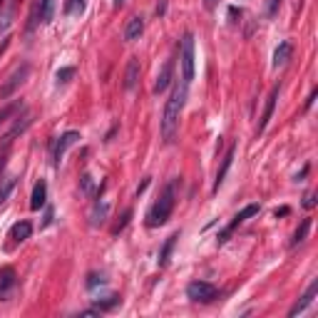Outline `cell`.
<instances>
[{
	"instance_id": "d6986e66",
	"label": "cell",
	"mask_w": 318,
	"mask_h": 318,
	"mask_svg": "<svg viewBox=\"0 0 318 318\" xmlns=\"http://www.w3.org/2000/svg\"><path fill=\"white\" fill-rule=\"evenodd\" d=\"M30 234H33V224L30 221H17L10 229V239H15V241H25V239H30Z\"/></svg>"
},
{
	"instance_id": "8992f818",
	"label": "cell",
	"mask_w": 318,
	"mask_h": 318,
	"mask_svg": "<svg viewBox=\"0 0 318 318\" xmlns=\"http://www.w3.org/2000/svg\"><path fill=\"white\" fill-rule=\"evenodd\" d=\"M259 211H261V206H259L256 201H253V204H246V206H244V209L239 211V214L234 217V221H231V224H229V226H226V229L221 231V234H219V244H224V241L229 239V234H231V231H234V229H236L239 224H244V221H249L251 217H256V214H259Z\"/></svg>"
},
{
	"instance_id": "ffe728a7",
	"label": "cell",
	"mask_w": 318,
	"mask_h": 318,
	"mask_svg": "<svg viewBox=\"0 0 318 318\" xmlns=\"http://www.w3.org/2000/svg\"><path fill=\"white\" fill-rule=\"evenodd\" d=\"M122 303V299L117 293H110V296H104V299H95V308L102 313V311H110V308H117Z\"/></svg>"
},
{
	"instance_id": "74e56055",
	"label": "cell",
	"mask_w": 318,
	"mask_h": 318,
	"mask_svg": "<svg viewBox=\"0 0 318 318\" xmlns=\"http://www.w3.org/2000/svg\"><path fill=\"white\" fill-rule=\"evenodd\" d=\"M306 174H308V164H306V167L301 169V174H299V177H296V182H303V177H306Z\"/></svg>"
},
{
	"instance_id": "5b68a950",
	"label": "cell",
	"mask_w": 318,
	"mask_h": 318,
	"mask_svg": "<svg viewBox=\"0 0 318 318\" xmlns=\"http://www.w3.org/2000/svg\"><path fill=\"white\" fill-rule=\"evenodd\" d=\"M219 288L209 281H192L186 286V299H192L194 303H211L217 301Z\"/></svg>"
},
{
	"instance_id": "484cf974",
	"label": "cell",
	"mask_w": 318,
	"mask_h": 318,
	"mask_svg": "<svg viewBox=\"0 0 318 318\" xmlns=\"http://www.w3.org/2000/svg\"><path fill=\"white\" fill-rule=\"evenodd\" d=\"M17 110H23V102H20V100H15V102H10V104H5V107L3 110H0V124H3L8 117H13Z\"/></svg>"
},
{
	"instance_id": "60d3db41",
	"label": "cell",
	"mask_w": 318,
	"mask_h": 318,
	"mask_svg": "<svg viewBox=\"0 0 318 318\" xmlns=\"http://www.w3.org/2000/svg\"><path fill=\"white\" fill-rule=\"evenodd\" d=\"M5 3H8V0H0V10H3V5H5Z\"/></svg>"
},
{
	"instance_id": "9c48e42d",
	"label": "cell",
	"mask_w": 318,
	"mask_h": 318,
	"mask_svg": "<svg viewBox=\"0 0 318 318\" xmlns=\"http://www.w3.org/2000/svg\"><path fill=\"white\" fill-rule=\"evenodd\" d=\"M17 284V273L13 266H5V268H0V301H8V296L13 293Z\"/></svg>"
},
{
	"instance_id": "52a82bcc",
	"label": "cell",
	"mask_w": 318,
	"mask_h": 318,
	"mask_svg": "<svg viewBox=\"0 0 318 318\" xmlns=\"http://www.w3.org/2000/svg\"><path fill=\"white\" fill-rule=\"evenodd\" d=\"M77 139H80V132L70 130V132H65V134H62V137L55 142V147H52V164H55V167H60L62 157H65V152L70 150V147H72Z\"/></svg>"
},
{
	"instance_id": "ba28073f",
	"label": "cell",
	"mask_w": 318,
	"mask_h": 318,
	"mask_svg": "<svg viewBox=\"0 0 318 318\" xmlns=\"http://www.w3.org/2000/svg\"><path fill=\"white\" fill-rule=\"evenodd\" d=\"M279 92H281V84H273L271 95L266 97V107H264V115L259 119V127H256V134H264V130L268 127L271 117H273V110H276V100H279Z\"/></svg>"
},
{
	"instance_id": "30bf717a",
	"label": "cell",
	"mask_w": 318,
	"mask_h": 318,
	"mask_svg": "<svg viewBox=\"0 0 318 318\" xmlns=\"http://www.w3.org/2000/svg\"><path fill=\"white\" fill-rule=\"evenodd\" d=\"M172 77H174V60H167L159 75H157V82H154V95H162L167 92V87L172 84Z\"/></svg>"
},
{
	"instance_id": "f35d334b",
	"label": "cell",
	"mask_w": 318,
	"mask_h": 318,
	"mask_svg": "<svg viewBox=\"0 0 318 318\" xmlns=\"http://www.w3.org/2000/svg\"><path fill=\"white\" fill-rule=\"evenodd\" d=\"M288 211H291L288 206H281V209H276V217H286V214H288Z\"/></svg>"
},
{
	"instance_id": "d4e9b609",
	"label": "cell",
	"mask_w": 318,
	"mask_h": 318,
	"mask_svg": "<svg viewBox=\"0 0 318 318\" xmlns=\"http://www.w3.org/2000/svg\"><path fill=\"white\" fill-rule=\"evenodd\" d=\"M130 219H132V209H124V211H122V217H119V221L112 226V236H119L122 231H124V226L130 224Z\"/></svg>"
},
{
	"instance_id": "7a4b0ae2",
	"label": "cell",
	"mask_w": 318,
	"mask_h": 318,
	"mask_svg": "<svg viewBox=\"0 0 318 318\" xmlns=\"http://www.w3.org/2000/svg\"><path fill=\"white\" fill-rule=\"evenodd\" d=\"M174 204H177V182H169L164 184L159 199L152 204V209L147 211V226L150 229H157V226H164L169 221V217H172L174 211Z\"/></svg>"
},
{
	"instance_id": "e0dca14e",
	"label": "cell",
	"mask_w": 318,
	"mask_h": 318,
	"mask_svg": "<svg viewBox=\"0 0 318 318\" xmlns=\"http://www.w3.org/2000/svg\"><path fill=\"white\" fill-rule=\"evenodd\" d=\"M291 55H293V45L288 40H284V42H279V48L273 50V67H284L286 62L291 60Z\"/></svg>"
},
{
	"instance_id": "f1b7e54d",
	"label": "cell",
	"mask_w": 318,
	"mask_h": 318,
	"mask_svg": "<svg viewBox=\"0 0 318 318\" xmlns=\"http://www.w3.org/2000/svg\"><path fill=\"white\" fill-rule=\"evenodd\" d=\"M104 281H107V279H104V276H102V273H90V276H87V288L92 291V288H97V286H102Z\"/></svg>"
},
{
	"instance_id": "836d02e7",
	"label": "cell",
	"mask_w": 318,
	"mask_h": 318,
	"mask_svg": "<svg viewBox=\"0 0 318 318\" xmlns=\"http://www.w3.org/2000/svg\"><path fill=\"white\" fill-rule=\"evenodd\" d=\"M8 164V152H0V177H3V169Z\"/></svg>"
},
{
	"instance_id": "4fadbf2b",
	"label": "cell",
	"mask_w": 318,
	"mask_h": 318,
	"mask_svg": "<svg viewBox=\"0 0 318 318\" xmlns=\"http://www.w3.org/2000/svg\"><path fill=\"white\" fill-rule=\"evenodd\" d=\"M144 33V17L142 15H132L130 20H127V25H124V40L127 42H134L139 40Z\"/></svg>"
},
{
	"instance_id": "2e32d148",
	"label": "cell",
	"mask_w": 318,
	"mask_h": 318,
	"mask_svg": "<svg viewBox=\"0 0 318 318\" xmlns=\"http://www.w3.org/2000/svg\"><path fill=\"white\" fill-rule=\"evenodd\" d=\"M139 82V60L137 57H130L127 62V70H124V90H134Z\"/></svg>"
},
{
	"instance_id": "603a6c76",
	"label": "cell",
	"mask_w": 318,
	"mask_h": 318,
	"mask_svg": "<svg viewBox=\"0 0 318 318\" xmlns=\"http://www.w3.org/2000/svg\"><path fill=\"white\" fill-rule=\"evenodd\" d=\"M84 5H87V0H67L65 8H62V13H65V15H82Z\"/></svg>"
},
{
	"instance_id": "44dd1931",
	"label": "cell",
	"mask_w": 318,
	"mask_h": 318,
	"mask_svg": "<svg viewBox=\"0 0 318 318\" xmlns=\"http://www.w3.org/2000/svg\"><path fill=\"white\" fill-rule=\"evenodd\" d=\"M17 184V177H3L0 179V206H3L8 201V197L13 194V189Z\"/></svg>"
},
{
	"instance_id": "9a60e30c",
	"label": "cell",
	"mask_w": 318,
	"mask_h": 318,
	"mask_svg": "<svg viewBox=\"0 0 318 318\" xmlns=\"http://www.w3.org/2000/svg\"><path fill=\"white\" fill-rule=\"evenodd\" d=\"M48 201V182L40 179L35 186H33V194H30V209L33 211H40L42 206H45Z\"/></svg>"
},
{
	"instance_id": "4316f807",
	"label": "cell",
	"mask_w": 318,
	"mask_h": 318,
	"mask_svg": "<svg viewBox=\"0 0 318 318\" xmlns=\"http://www.w3.org/2000/svg\"><path fill=\"white\" fill-rule=\"evenodd\" d=\"M75 72H77V70H75L72 65H67V67H60V70H57V75H55L57 84H65V82H70V80L75 77Z\"/></svg>"
},
{
	"instance_id": "7402d4cb",
	"label": "cell",
	"mask_w": 318,
	"mask_h": 318,
	"mask_svg": "<svg viewBox=\"0 0 318 318\" xmlns=\"http://www.w3.org/2000/svg\"><path fill=\"white\" fill-rule=\"evenodd\" d=\"M55 13V0H40V23H50Z\"/></svg>"
},
{
	"instance_id": "ab89813d",
	"label": "cell",
	"mask_w": 318,
	"mask_h": 318,
	"mask_svg": "<svg viewBox=\"0 0 318 318\" xmlns=\"http://www.w3.org/2000/svg\"><path fill=\"white\" fill-rule=\"evenodd\" d=\"M124 5V0H115V8H122Z\"/></svg>"
},
{
	"instance_id": "8fae6325",
	"label": "cell",
	"mask_w": 318,
	"mask_h": 318,
	"mask_svg": "<svg viewBox=\"0 0 318 318\" xmlns=\"http://www.w3.org/2000/svg\"><path fill=\"white\" fill-rule=\"evenodd\" d=\"M234 157H236V144H231L229 150L224 152V157H221V167H219L217 179H214V192H219V186L224 184V179H226V174H229V169H231V162H234Z\"/></svg>"
},
{
	"instance_id": "d590c367",
	"label": "cell",
	"mask_w": 318,
	"mask_h": 318,
	"mask_svg": "<svg viewBox=\"0 0 318 318\" xmlns=\"http://www.w3.org/2000/svg\"><path fill=\"white\" fill-rule=\"evenodd\" d=\"M164 13H167V0H159V3H157V15L162 17Z\"/></svg>"
},
{
	"instance_id": "5bb4252c",
	"label": "cell",
	"mask_w": 318,
	"mask_h": 318,
	"mask_svg": "<svg viewBox=\"0 0 318 318\" xmlns=\"http://www.w3.org/2000/svg\"><path fill=\"white\" fill-rule=\"evenodd\" d=\"M316 293H318V279H313V281H311V286H308V288H306V293L301 296V301H299V303H296V306L288 311V316H299V313H303V311L313 303Z\"/></svg>"
},
{
	"instance_id": "6da1fadb",
	"label": "cell",
	"mask_w": 318,
	"mask_h": 318,
	"mask_svg": "<svg viewBox=\"0 0 318 318\" xmlns=\"http://www.w3.org/2000/svg\"><path fill=\"white\" fill-rule=\"evenodd\" d=\"M186 87L189 82H177L172 95H169L167 104H164V112H162V122H159V132H162V139L164 144H172L177 132H179V117H182V110H184V102H186Z\"/></svg>"
},
{
	"instance_id": "d6a6232c",
	"label": "cell",
	"mask_w": 318,
	"mask_h": 318,
	"mask_svg": "<svg viewBox=\"0 0 318 318\" xmlns=\"http://www.w3.org/2000/svg\"><path fill=\"white\" fill-rule=\"evenodd\" d=\"M229 17H231V23H236V17H241V10L239 8H229Z\"/></svg>"
},
{
	"instance_id": "8d00e7d4",
	"label": "cell",
	"mask_w": 318,
	"mask_h": 318,
	"mask_svg": "<svg viewBox=\"0 0 318 318\" xmlns=\"http://www.w3.org/2000/svg\"><path fill=\"white\" fill-rule=\"evenodd\" d=\"M217 5H219V0H204V8L206 10H214Z\"/></svg>"
},
{
	"instance_id": "83f0119b",
	"label": "cell",
	"mask_w": 318,
	"mask_h": 318,
	"mask_svg": "<svg viewBox=\"0 0 318 318\" xmlns=\"http://www.w3.org/2000/svg\"><path fill=\"white\" fill-rule=\"evenodd\" d=\"M80 189H82L87 197H95V186H92V177H90V174H82V177H80Z\"/></svg>"
},
{
	"instance_id": "1f68e13d",
	"label": "cell",
	"mask_w": 318,
	"mask_h": 318,
	"mask_svg": "<svg viewBox=\"0 0 318 318\" xmlns=\"http://www.w3.org/2000/svg\"><path fill=\"white\" fill-rule=\"evenodd\" d=\"M316 97H318V90H311V95H308V100H306V104H303V110H311V107H313Z\"/></svg>"
},
{
	"instance_id": "3957f363",
	"label": "cell",
	"mask_w": 318,
	"mask_h": 318,
	"mask_svg": "<svg viewBox=\"0 0 318 318\" xmlns=\"http://www.w3.org/2000/svg\"><path fill=\"white\" fill-rule=\"evenodd\" d=\"M179 65H182V80L192 82L194 80V35L184 33L179 42Z\"/></svg>"
},
{
	"instance_id": "277c9868",
	"label": "cell",
	"mask_w": 318,
	"mask_h": 318,
	"mask_svg": "<svg viewBox=\"0 0 318 318\" xmlns=\"http://www.w3.org/2000/svg\"><path fill=\"white\" fill-rule=\"evenodd\" d=\"M30 77V65L28 62H23L20 67H15L10 75H8V80L0 84V100H8V97H13L17 90H20V84H25V80Z\"/></svg>"
},
{
	"instance_id": "e575fe53",
	"label": "cell",
	"mask_w": 318,
	"mask_h": 318,
	"mask_svg": "<svg viewBox=\"0 0 318 318\" xmlns=\"http://www.w3.org/2000/svg\"><path fill=\"white\" fill-rule=\"evenodd\" d=\"M303 199H306V201H303V206H306V209H313V206H316V199H313V194H306Z\"/></svg>"
},
{
	"instance_id": "7c38bea8",
	"label": "cell",
	"mask_w": 318,
	"mask_h": 318,
	"mask_svg": "<svg viewBox=\"0 0 318 318\" xmlns=\"http://www.w3.org/2000/svg\"><path fill=\"white\" fill-rule=\"evenodd\" d=\"M107 217H110V201L97 197V201H95V206L90 211V224L92 226H102L104 221H107Z\"/></svg>"
},
{
	"instance_id": "ac0fdd59",
	"label": "cell",
	"mask_w": 318,
	"mask_h": 318,
	"mask_svg": "<svg viewBox=\"0 0 318 318\" xmlns=\"http://www.w3.org/2000/svg\"><path fill=\"white\" fill-rule=\"evenodd\" d=\"M177 239H179V231H174L172 236H167V241L162 244V249H159V259H157L162 268L169 264V259H172V251H174V244H177Z\"/></svg>"
},
{
	"instance_id": "f546056e",
	"label": "cell",
	"mask_w": 318,
	"mask_h": 318,
	"mask_svg": "<svg viewBox=\"0 0 318 318\" xmlns=\"http://www.w3.org/2000/svg\"><path fill=\"white\" fill-rule=\"evenodd\" d=\"M279 8H281V0H266V15L268 17H276Z\"/></svg>"
},
{
	"instance_id": "4dcf8cb0",
	"label": "cell",
	"mask_w": 318,
	"mask_h": 318,
	"mask_svg": "<svg viewBox=\"0 0 318 318\" xmlns=\"http://www.w3.org/2000/svg\"><path fill=\"white\" fill-rule=\"evenodd\" d=\"M52 219H55V211H52V206H48L45 209V219H42V226H50Z\"/></svg>"
},
{
	"instance_id": "cb8c5ba5",
	"label": "cell",
	"mask_w": 318,
	"mask_h": 318,
	"mask_svg": "<svg viewBox=\"0 0 318 318\" xmlns=\"http://www.w3.org/2000/svg\"><path fill=\"white\" fill-rule=\"evenodd\" d=\"M308 229H311V219H303L301 221V226L296 229V234H293V239H291V246H296V244H301V241H306V236H308Z\"/></svg>"
}]
</instances>
